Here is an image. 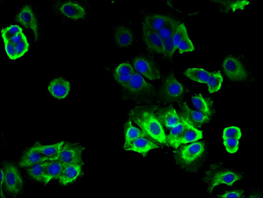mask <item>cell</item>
<instances>
[{"instance_id": "d590c367", "label": "cell", "mask_w": 263, "mask_h": 198, "mask_svg": "<svg viewBox=\"0 0 263 198\" xmlns=\"http://www.w3.org/2000/svg\"><path fill=\"white\" fill-rule=\"evenodd\" d=\"M186 35H187V32L185 26L183 23H180L174 36V44L177 50L180 42Z\"/></svg>"}, {"instance_id": "44dd1931", "label": "cell", "mask_w": 263, "mask_h": 198, "mask_svg": "<svg viewBox=\"0 0 263 198\" xmlns=\"http://www.w3.org/2000/svg\"><path fill=\"white\" fill-rule=\"evenodd\" d=\"M181 118L185 128L180 138L174 144L173 147L175 148H178L182 144L196 141L203 138L202 131L189 123L182 116Z\"/></svg>"}, {"instance_id": "3957f363", "label": "cell", "mask_w": 263, "mask_h": 198, "mask_svg": "<svg viewBox=\"0 0 263 198\" xmlns=\"http://www.w3.org/2000/svg\"><path fill=\"white\" fill-rule=\"evenodd\" d=\"M5 179L3 187L6 192L12 196L23 193L25 189L24 181L21 174L13 161L7 160L3 163V168Z\"/></svg>"}, {"instance_id": "e0dca14e", "label": "cell", "mask_w": 263, "mask_h": 198, "mask_svg": "<svg viewBox=\"0 0 263 198\" xmlns=\"http://www.w3.org/2000/svg\"><path fill=\"white\" fill-rule=\"evenodd\" d=\"M71 90L70 82L62 78L52 80L48 85L49 93L54 98L64 99L69 95Z\"/></svg>"}, {"instance_id": "60d3db41", "label": "cell", "mask_w": 263, "mask_h": 198, "mask_svg": "<svg viewBox=\"0 0 263 198\" xmlns=\"http://www.w3.org/2000/svg\"><path fill=\"white\" fill-rule=\"evenodd\" d=\"M25 39L27 37L23 32L14 35L9 41L15 46Z\"/></svg>"}, {"instance_id": "ac0fdd59", "label": "cell", "mask_w": 263, "mask_h": 198, "mask_svg": "<svg viewBox=\"0 0 263 198\" xmlns=\"http://www.w3.org/2000/svg\"><path fill=\"white\" fill-rule=\"evenodd\" d=\"M156 113L161 123L168 128H174L181 122V117L172 106L160 109Z\"/></svg>"}, {"instance_id": "2e32d148", "label": "cell", "mask_w": 263, "mask_h": 198, "mask_svg": "<svg viewBox=\"0 0 263 198\" xmlns=\"http://www.w3.org/2000/svg\"><path fill=\"white\" fill-rule=\"evenodd\" d=\"M181 109L182 111L181 116L194 127H201L204 124L208 123L210 120V117L199 112L193 111L185 103L181 105Z\"/></svg>"}, {"instance_id": "4316f807", "label": "cell", "mask_w": 263, "mask_h": 198, "mask_svg": "<svg viewBox=\"0 0 263 198\" xmlns=\"http://www.w3.org/2000/svg\"><path fill=\"white\" fill-rule=\"evenodd\" d=\"M193 105L198 112L210 117L212 115L211 103L201 95H197L192 98Z\"/></svg>"}, {"instance_id": "5b68a950", "label": "cell", "mask_w": 263, "mask_h": 198, "mask_svg": "<svg viewBox=\"0 0 263 198\" xmlns=\"http://www.w3.org/2000/svg\"><path fill=\"white\" fill-rule=\"evenodd\" d=\"M56 13L66 19L81 21L89 15V7L84 3L73 1L57 2L54 5Z\"/></svg>"}, {"instance_id": "ab89813d", "label": "cell", "mask_w": 263, "mask_h": 198, "mask_svg": "<svg viewBox=\"0 0 263 198\" xmlns=\"http://www.w3.org/2000/svg\"><path fill=\"white\" fill-rule=\"evenodd\" d=\"M220 197H245L243 190H235L227 192L221 195H218Z\"/></svg>"}, {"instance_id": "f546056e", "label": "cell", "mask_w": 263, "mask_h": 198, "mask_svg": "<svg viewBox=\"0 0 263 198\" xmlns=\"http://www.w3.org/2000/svg\"><path fill=\"white\" fill-rule=\"evenodd\" d=\"M216 4L220 8L222 11L228 12L230 10H243L249 3L246 1L238 2H216Z\"/></svg>"}, {"instance_id": "6da1fadb", "label": "cell", "mask_w": 263, "mask_h": 198, "mask_svg": "<svg viewBox=\"0 0 263 198\" xmlns=\"http://www.w3.org/2000/svg\"><path fill=\"white\" fill-rule=\"evenodd\" d=\"M155 112V108L137 106L131 110L128 116L152 139L162 144H166L164 131Z\"/></svg>"}, {"instance_id": "83f0119b", "label": "cell", "mask_w": 263, "mask_h": 198, "mask_svg": "<svg viewBox=\"0 0 263 198\" xmlns=\"http://www.w3.org/2000/svg\"><path fill=\"white\" fill-rule=\"evenodd\" d=\"M184 75L190 79L202 83H208L211 73L200 68H190L184 72Z\"/></svg>"}, {"instance_id": "1f68e13d", "label": "cell", "mask_w": 263, "mask_h": 198, "mask_svg": "<svg viewBox=\"0 0 263 198\" xmlns=\"http://www.w3.org/2000/svg\"><path fill=\"white\" fill-rule=\"evenodd\" d=\"M184 128V124L182 120L180 123L171 128L172 129L171 130L170 134L166 137V144L173 147L175 142H176L182 135Z\"/></svg>"}, {"instance_id": "7402d4cb", "label": "cell", "mask_w": 263, "mask_h": 198, "mask_svg": "<svg viewBox=\"0 0 263 198\" xmlns=\"http://www.w3.org/2000/svg\"><path fill=\"white\" fill-rule=\"evenodd\" d=\"M171 18L170 16L161 14L149 13L141 15V22L142 24L158 32Z\"/></svg>"}, {"instance_id": "30bf717a", "label": "cell", "mask_w": 263, "mask_h": 198, "mask_svg": "<svg viewBox=\"0 0 263 198\" xmlns=\"http://www.w3.org/2000/svg\"><path fill=\"white\" fill-rule=\"evenodd\" d=\"M85 148L78 142H65L58 159L64 165L82 164Z\"/></svg>"}, {"instance_id": "b9f144b4", "label": "cell", "mask_w": 263, "mask_h": 198, "mask_svg": "<svg viewBox=\"0 0 263 198\" xmlns=\"http://www.w3.org/2000/svg\"><path fill=\"white\" fill-rule=\"evenodd\" d=\"M5 179V173L3 169H1V186H3Z\"/></svg>"}, {"instance_id": "e575fe53", "label": "cell", "mask_w": 263, "mask_h": 198, "mask_svg": "<svg viewBox=\"0 0 263 198\" xmlns=\"http://www.w3.org/2000/svg\"><path fill=\"white\" fill-rule=\"evenodd\" d=\"M23 32V29L19 26L12 25L3 29L2 31V34L4 40H9L14 35Z\"/></svg>"}, {"instance_id": "5bb4252c", "label": "cell", "mask_w": 263, "mask_h": 198, "mask_svg": "<svg viewBox=\"0 0 263 198\" xmlns=\"http://www.w3.org/2000/svg\"><path fill=\"white\" fill-rule=\"evenodd\" d=\"M82 164L64 165L58 179L59 183L63 186L73 184L81 177L83 172Z\"/></svg>"}, {"instance_id": "7c38bea8", "label": "cell", "mask_w": 263, "mask_h": 198, "mask_svg": "<svg viewBox=\"0 0 263 198\" xmlns=\"http://www.w3.org/2000/svg\"><path fill=\"white\" fill-rule=\"evenodd\" d=\"M16 20L26 28L31 30L34 34L35 41H39L40 32L38 21L35 13L31 6H24L17 14Z\"/></svg>"}, {"instance_id": "ffe728a7", "label": "cell", "mask_w": 263, "mask_h": 198, "mask_svg": "<svg viewBox=\"0 0 263 198\" xmlns=\"http://www.w3.org/2000/svg\"><path fill=\"white\" fill-rule=\"evenodd\" d=\"M49 160H51L42 155L33 145L24 151L19 160L18 165L21 168H25L39 163Z\"/></svg>"}, {"instance_id": "ba28073f", "label": "cell", "mask_w": 263, "mask_h": 198, "mask_svg": "<svg viewBox=\"0 0 263 198\" xmlns=\"http://www.w3.org/2000/svg\"><path fill=\"white\" fill-rule=\"evenodd\" d=\"M135 69L150 80L161 78L160 68L154 59L146 54L137 56L134 60Z\"/></svg>"}, {"instance_id": "8fae6325", "label": "cell", "mask_w": 263, "mask_h": 198, "mask_svg": "<svg viewBox=\"0 0 263 198\" xmlns=\"http://www.w3.org/2000/svg\"><path fill=\"white\" fill-rule=\"evenodd\" d=\"M142 25V38L148 52L153 56H163V41L158 32Z\"/></svg>"}, {"instance_id": "9a60e30c", "label": "cell", "mask_w": 263, "mask_h": 198, "mask_svg": "<svg viewBox=\"0 0 263 198\" xmlns=\"http://www.w3.org/2000/svg\"><path fill=\"white\" fill-rule=\"evenodd\" d=\"M136 70L128 62L120 64L116 68L114 77L116 82L125 91Z\"/></svg>"}, {"instance_id": "4dcf8cb0", "label": "cell", "mask_w": 263, "mask_h": 198, "mask_svg": "<svg viewBox=\"0 0 263 198\" xmlns=\"http://www.w3.org/2000/svg\"><path fill=\"white\" fill-rule=\"evenodd\" d=\"M223 82V77L220 72L211 74L208 82L209 91L213 94L220 90Z\"/></svg>"}, {"instance_id": "9c48e42d", "label": "cell", "mask_w": 263, "mask_h": 198, "mask_svg": "<svg viewBox=\"0 0 263 198\" xmlns=\"http://www.w3.org/2000/svg\"><path fill=\"white\" fill-rule=\"evenodd\" d=\"M113 38L116 47L120 49L133 46L137 40L135 29L127 22L119 24L114 27Z\"/></svg>"}, {"instance_id": "d6986e66", "label": "cell", "mask_w": 263, "mask_h": 198, "mask_svg": "<svg viewBox=\"0 0 263 198\" xmlns=\"http://www.w3.org/2000/svg\"><path fill=\"white\" fill-rule=\"evenodd\" d=\"M159 146L152 142L149 139L140 137L130 142L126 146H123L125 151H133L141 154L146 157L147 153L151 150L159 148Z\"/></svg>"}, {"instance_id": "f1b7e54d", "label": "cell", "mask_w": 263, "mask_h": 198, "mask_svg": "<svg viewBox=\"0 0 263 198\" xmlns=\"http://www.w3.org/2000/svg\"><path fill=\"white\" fill-rule=\"evenodd\" d=\"M180 23L177 19L172 17L165 25L158 31L162 41H165L172 37Z\"/></svg>"}, {"instance_id": "d4e9b609", "label": "cell", "mask_w": 263, "mask_h": 198, "mask_svg": "<svg viewBox=\"0 0 263 198\" xmlns=\"http://www.w3.org/2000/svg\"><path fill=\"white\" fill-rule=\"evenodd\" d=\"M124 132L125 136V143L124 146H126L130 142L140 137H145L152 140L144 131L140 130L134 126L130 120H129L125 123Z\"/></svg>"}, {"instance_id": "277c9868", "label": "cell", "mask_w": 263, "mask_h": 198, "mask_svg": "<svg viewBox=\"0 0 263 198\" xmlns=\"http://www.w3.org/2000/svg\"><path fill=\"white\" fill-rule=\"evenodd\" d=\"M205 150V145L202 142L182 146L175 152V161L183 168H190L202 158Z\"/></svg>"}, {"instance_id": "484cf974", "label": "cell", "mask_w": 263, "mask_h": 198, "mask_svg": "<svg viewBox=\"0 0 263 198\" xmlns=\"http://www.w3.org/2000/svg\"><path fill=\"white\" fill-rule=\"evenodd\" d=\"M64 166L58 159L50 160L47 166L44 185L46 186L52 181L58 180Z\"/></svg>"}, {"instance_id": "52a82bcc", "label": "cell", "mask_w": 263, "mask_h": 198, "mask_svg": "<svg viewBox=\"0 0 263 198\" xmlns=\"http://www.w3.org/2000/svg\"><path fill=\"white\" fill-rule=\"evenodd\" d=\"M127 95L135 100H141L155 95V87L147 83L136 71L132 77L126 89Z\"/></svg>"}, {"instance_id": "4fadbf2b", "label": "cell", "mask_w": 263, "mask_h": 198, "mask_svg": "<svg viewBox=\"0 0 263 198\" xmlns=\"http://www.w3.org/2000/svg\"><path fill=\"white\" fill-rule=\"evenodd\" d=\"M223 68L226 76L234 81H244L248 77L243 64L233 57H228L224 60Z\"/></svg>"}, {"instance_id": "f35d334b", "label": "cell", "mask_w": 263, "mask_h": 198, "mask_svg": "<svg viewBox=\"0 0 263 198\" xmlns=\"http://www.w3.org/2000/svg\"><path fill=\"white\" fill-rule=\"evenodd\" d=\"M7 56L12 60L16 59L15 46L9 40H4Z\"/></svg>"}, {"instance_id": "836d02e7", "label": "cell", "mask_w": 263, "mask_h": 198, "mask_svg": "<svg viewBox=\"0 0 263 198\" xmlns=\"http://www.w3.org/2000/svg\"><path fill=\"white\" fill-rule=\"evenodd\" d=\"M178 49L180 54L192 52L195 50V48L188 34L181 40L178 45Z\"/></svg>"}, {"instance_id": "8992f818", "label": "cell", "mask_w": 263, "mask_h": 198, "mask_svg": "<svg viewBox=\"0 0 263 198\" xmlns=\"http://www.w3.org/2000/svg\"><path fill=\"white\" fill-rule=\"evenodd\" d=\"M185 93L184 86L170 73L165 78L160 88L159 95L164 102L172 103L180 101Z\"/></svg>"}, {"instance_id": "d6a6232c", "label": "cell", "mask_w": 263, "mask_h": 198, "mask_svg": "<svg viewBox=\"0 0 263 198\" xmlns=\"http://www.w3.org/2000/svg\"><path fill=\"white\" fill-rule=\"evenodd\" d=\"M242 137V132L238 127L232 126L226 128L223 131V139L234 138L239 140Z\"/></svg>"}, {"instance_id": "603a6c76", "label": "cell", "mask_w": 263, "mask_h": 198, "mask_svg": "<svg viewBox=\"0 0 263 198\" xmlns=\"http://www.w3.org/2000/svg\"><path fill=\"white\" fill-rule=\"evenodd\" d=\"M64 142V141H62L53 144L45 145L37 142L33 146L42 155L52 160L58 159Z\"/></svg>"}, {"instance_id": "cb8c5ba5", "label": "cell", "mask_w": 263, "mask_h": 198, "mask_svg": "<svg viewBox=\"0 0 263 198\" xmlns=\"http://www.w3.org/2000/svg\"><path fill=\"white\" fill-rule=\"evenodd\" d=\"M50 160L43 161L26 167V172L32 180L45 184L47 166Z\"/></svg>"}, {"instance_id": "74e56055", "label": "cell", "mask_w": 263, "mask_h": 198, "mask_svg": "<svg viewBox=\"0 0 263 198\" xmlns=\"http://www.w3.org/2000/svg\"><path fill=\"white\" fill-rule=\"evenodd\" d=\"M224 145L227 151L230 153L237 152L239 148V140L234 138L224 139Z\"/></svg>"}, {"instance_id": "7a4b0ae2", "label": "cell", "mask_w": 263, "mask_h": 198, "mask_svg": "<svg viewBox=\"0 0 263 198\" xmlns=\"http://www.w3.org/2000/svg\"><path fill=\"white\" fill-rule=\"evenodd\" d=\"M242 178V175L238 172L217 164L211 165L205 171L203 181L207 186L208 192L211 193L219 185L224 184L231 186Z\"/></svg>"}, {"instance_id": "8d00e7d4", "label": "cell", "mask_w": 263, "mask_h": 198, "mask_svg": "<svg viewBox=\"0 0 263 198\" xmlns=\"http://www.w3.org/2000/svg\"><path fill=\"white\" fill-rule=\"evenodd\" d=\"M15 49L16 59L24 56L29 49L27 38L15 45Z\"/></svg>"}]
</instances>
